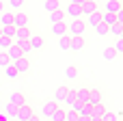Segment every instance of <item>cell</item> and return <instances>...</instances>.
<instances>
[{"label": "cell", "mask_w": 123, "mask_h": 121, "mask_svg": "<svg viewBox=\"0 0 123 121\" xmlns=\"http://www.w3.org/2000/svg\"><path fill=\"white\" fill-rule=\"evenodd\" d=\"M86 22H84V17H78V19H71L69 24H67V35L69 37H84V32H86Z\"/></svg>", "instance_id": "obj_1"}, {"label": "cell", "mask_w": 123, "mask_h": 121, "mask_svg": "<svg viewBox=\"0 0 123 121\" xmlns=\"http://www.w3.org/2000/svg\"><path fill=\"white\" fill-rule=\"evenodd\" d=\"M26 26H30V15L22 9V11H13V28L17 30V28H26Z\"/></svg>", "instance_id": "obj_2"}, {"label": "cell", "mask_w": 123, "mask_h": 121, "mask_svg": "<svg viewBox=\"0 0 123 121\" xmlns=\"http://www.w3.org/2000/svg\"><path fill=\"white\" fill-rule=\"evenodd\" d=\"M13 65H15V69H17V74L22 76V74H28L30 71V67H32V63H30V58L28 56H19L17 61H13Z\"/></svg>", "instance_id": "obj_3"}, {"label": "cell", "mask_w": 123, "mask_h": 121, "mask_svg": "<svg viewBox=\"0 0 123 121\" xmlns=\"http://www.w3.org/2000/svg\"><path fill=\"white\" fill-rule=\"evenodd\" d=\"M32 113H35V110H32V106H30V104L17 106V110H15V119H17V121H28V117H30Z\"/></svg>", "instance_id": "obj_4"}, {"label": "cell", "mask_w": 123, "mask_h": 121, "mask_svg": "<svg viewBox=\"0 0 123 121\" xmlns=\"http://www.w3.org/2000/svg\"><path fill=\"white\" fill-rule=\"evenodd\" d=\"M58 106H61V104H56L54 100H50V102H45V104L41 106V115H43L45 119H50V117L56 113V108H58Z\"/></svg>", "instance_id": "obj_5"}, {"label": "cell", "mask_w": 123, "mask_h": 121, "mask_svg": "<svg viewBox=\"0 0 123 121\" xmlns=\"http://www.w3.org/2000/svg\"><path fill=\"white\" fill-rule=\"evenodd\" d=\"M102 100H104V95H102V91L97 89V87H93V89H89V104L91 106H95V104H102Z\"/></svg>", "instance_id": "obj_6"}, {"label": "cell", "mask_w": 123, "mask_h": 121, "mask_svg": "<svg viewBox=\"0 0 123 121\" xmlns=\"http://www.w3.org/2000/svg\"><path fill=\"white\" fill-rule=\"evenodd\" d=\"M63 104H67L69 110H78V108H80V104H78V100H76V89H69V91H67V97H65Z\"/></svg>", "instance_id": "obj_7"}, {"label": "cell", "mask_w": 123, "mask_h": 121, "mask_svg": "<svg viewBox=\"0 0 123 121\" xmlns=\"http://www.w3.org/2000/svg\"><path fill=\"white\" fill-rule=\"evenodd\" d=\"M28 43H30V48H32V50H41L45 41H43V35H39V32H32V35L28 37Z\"/></svg>", "instance_id": "obj_8"}, {"label": "cell", "mask_w": 123, "mask_h": 121, "mask_svg": "<svg viewBox=\"0 0 123 121\" xmlns=\"http://www.w3.org/2000/svg\"><path fill=\"white\" fill-rule=\"evenodd\" d=\"M80 9H82V17H86V15L95 13V11L99 9V4H97V2H89V0H84V2L80 4Z\"/></svg>", "instance_id": "obj_9"}, {"label": "cell", "mask_w": 123, "mask_h": 121, "mask_svg": "<svg viewBox=\"0 0 123 121\" xmlns=\"http://www.w3.org/2000/svg\"><path fill=\"white\" fill-rule=\"evenodd\" d=\"M63 11H65V15H67V17H71V19L82 17V9H80L78 4H67V9H63Z\"/></svg>", "instance_id": "obj_10"}, {"label": "cell", "mask_w": 123, "mask_h": 121, "mask_svg": "<svg viewBox=\"0 0 123 121\" xmlns=\"http://www.w3.org/2000/svg\"><path fill=\"white\" fill-rule=\"evenodd\" d=\"M84 22H86V26H91V28H95L99 22H102V9H97L95 13H91V15H86L84 17Z\"/></svg>", "instance_id": "obj_11"}, {"label": "cell", "mask_w": 123, "mask_h": 121, "mask_svg": "<svg viewBox=\"0 0 123 121\" xmlns=\"http://www.w3.org/2000/svg\"><path fill=\"white\" fill-rule=\"evenodd\" d=\"M84 45H86V39H84V37H71V43H69V52H80Z\"/></svg>", "instance_id": "obj_12"}, {"label": "cell", "mask_w": 123, "mask_h": 121, "mask_svg": "<svg viewBox=\"0 0 123 121\" xmlns=\"http://www.w3.org/2000/svg\"><path fill=\"white\" fill-rule=\"evenodd\" d=\"M9 102L15 104V106H24V104H28V102H26V95H24L22 91H13V93L9 95Z\"/></svg>", "instance_id": "obj_13"}, {"label": "cell", "mask_w": 123, "mask_h": 121, "mask_svg": "<svg viewBox=\"0 0 123 121\" xmlns=\"http://www.w3.org/2000/svg\"><path fill=\"white\" fill-rule=\"evenodd\" d=\"M4 52H6V56H9V61H11V63H13V61H17L19 56H24V54H22V50H19L15 43H11V45H9Z\"/></svg>", "instance_id": "obj_14"}, {"label": "cell", "mask_w": 123, "mask_h": 121, "mask_svg": "<svg viewBox=\"0 0 123 121\" xmlns=\"http://www.w3.org/2000/svg\"><path fill=\"white\" fill-rule=\"evenodd\" d=\"M102 11H108V13H119V11H121V0H106Z\"/></svg>", "instance_id": "obj_15"}, {"label": "cell", "mask_w": 123, "mask_h": 121, "mask_svg": "<svg viewBox=\"0 0 123 121\" xmlns=\"http://www.w3.org/2000/svg\"><path fill=\"white\" fill-rule=\"evenodd\" d=\"M13 43L22 50V54H24V56H28V54L32 52V48H30V43H28V39H13Z\"/></svg>", "instance_id": "obj_16"}, {"label": "cell", "mask_w": 123, "mask_h": 121, "mask_svg": "<svg viewBox=\"0 0 123 121\" xmlns=\"http://www.w3.org/2000/svg\"><path fill=\"white\" fill-rule=\"evenodd\" d=\"M52 35H56V37H63V35H67V22L52 24Z\"/></svg>", "instance_id": "obj_17"}, {"label": "cell", "mask_w": 123, "mask_h": 121, "mask_svg": "<svg viewBox=\"0 0 123 121\" xmlns=\"http://www.w3.org/2000/svg\"><path fill=\"white\" fill-rule=\"evenodd\" d=\"M67 91H69V87H58V89L54 91V102H56V104H63L65 97H67Z\"/></svg>", "instance_id": "obj_18"}, {"label": "cell", "mask_w": 123, "mask_h": 121, "mask_svg": "<svg viewBox=\"0 0 123 121\" xmlns=\"http://www.w3.org/2000/svg\"><path fill=\"white\" fill-rule=\"evenodd\" d=\"M76 100H78V104H84L89 100V87H78L76 89Z\"/></svg>", "instance_id": "obj_19"}, {"label": "cell", "mask_w": 123, "mask_h": 121, "mask_svg": "<svg viewBox=\"0 0 123 121\" xmlns=\"http://www.w3.org/2000/svg\"><path fill=\"white\" fill-rule=\"evenodd\" d=\"M102 22L110 28L112 24H117V13H108V11H102Z\"/></svg>", "instance_id": "obj_20"}, {"label": "cell", "mask_w": 123, "mask_h": 121, "mask_svg": "<svg viewBox=\"0 0 123 121\" xmlns=\"http://www.w3.org/2000/svg\"><path fill=\"white\" fill-rule=\"evenodd\" d=\"M0 26H13V11H2L0 13Z\"/></svg>", "instance_id": "obj_21"}, {"label": "cell", "mask_w": 123, "mask_h": 121, "mask_svg": "<svg viewBox=\"0 0 123 121\" xmlns=\"http://www.w3.org/2000/svg\"><path fill=\"white\" fill-rule=\"evenodd\" d=\"M76 113H78V117H91V113H93V106H91L89 102H84V104H80V108H78Z\"/></svg>", "instance_id": "obj_22"}, {"label": "cell", "mask_w": 123, "mask_h": 121, "mask_svg": "<svg viewBox=\"0 0 123 121\" xmlns=\"http://www.w3.org/2000/svg\"><path fill=\"white\" fill-rule=\"evenodd\" d=\"M43 9H45L48 13L58 11V9H61V0H45V2H43Z\"/></svg>", "instance_id": "obj_23"}, {"label": "cell", "mask_w": 123, "mask_h": 121, "mask_svg": "<svg viewBox=\"0 0 123 121\" xmlns=\"http://www.w3.org/2000/svg\"><path fill=\"white\" fill-rule=\"evenodd\" d=\"M2 69H4V76H6V78H9V80H15V78H17V76H19V74H17V69H15V65H13V63H9V65H6V67H2Z\"/></svg>", "instance_id": "obj_24"}, {"label": "cell", "mask_w": 123, "mask_h": 121, "mask_svg": "<svg viewBox=\"0 0 123 121\" xmlns=\"http://www.w3.org/2000/svg\"><path fill=\"white\" fill-rule=\"evenodd\" d=\"M50 22H52V24H58V22H65V11H63V9H58V11L50 13Z\"/></svg>", "instance_id": "obj_25"}, {"label": "cell", "mask_w": 123, "mask_h": 121, "mask_svg": "<svg viewBox=\"0 0 123 121\" xmlns=\"http://www.w3.org/2000/svg\"><path fill=\"white\" fill-rule=\"evenodd\" d=\"M30 35H32L30 26H26V28H17V30H15V37H13V39H28Z\"/></svg>", "instance_id": "obj_26"}, {"label": "cell", "mask_w": 123, "mask_h": 121, "mask_svg": "<svg viewBox=\"0 0 123 121\" xmlns=\"http://www.w3.org/2000/svg\"><path fill=\"white\" fill-rule=\"evenodd\" d=\"M106 113H108V110H106V106H104V104H95V106H93V113H91V117H97V119H102Z\"/></svg>", "instance_id": "obj_27"}, {"label": "cell", "mask_w": 123, "mask_h": 121, "mask_svg": "<svg viewBox=\"0 0 123 121\" xmlns=\"http://www.w3.org/2000/svg\"><path fill=\"white\" fill-rule=\"evenodd\" d=\"M119 54H117V50L112 48V45H108L106 50H104V61H115Z\"/></svg>", "instance_id": "obj_28"}, {"label": "cell", "mask_w": 123, "mask_h": 121, "mask_svg": "<svg viewBox=\"0 0 123 121\" xmlns=\"http://www.w3.org/2000/svg\"><path fill=\"white\" fill-rule=\"evenodd\" d=\"M65 78H67V80H76V78H78V67H76V65H69V67L65 69Z\"/></svg>", "instance_id": "obj_29"}, {"label": "cell", "mask_w": 123, "mask_h": 121, "mask_svg": "<svg viewBox=\"0 0 123 121\" xmlns=\"http://www.w3.org/2000/svg\"><path fill=\"white\" fill-rule=\"evenodd\" d=\"M0 35L13 39V37H15V28H13V26H0Z\"/></svg>", "instance_id": "obj_30"}, {"label": "cell", "mask_w": 123, "mask_h": 121, "mask_svg": "<svg viewBox=\"0 0 123 121\" xmlns=\"http://www.w3.org/2000/svg\"><path fill=\"white\" fill-rule=\"evenodd\" d=\"M69 43H71V37H69V35L58 37V45H61V50H67V52H69Z\"/></svg>", "instance_id": "obj_31"}, {"label": "cell", "mask_w": 123, "mask_h": 121, "mask_svg": "<svg viewBox=\"0 0 123 121\" xmlns=\"http://www.w3.org/2000/svg\"><path fill=\"white\" fill-rule=\"evenodd\" d=\"M4 2H9V6H11L13 11H22L24 4H26V0H4Z\"/></svg>", "instance_id": "obj_32"}, {"label": "cell", "mask_w": 123, "mask_h": 121, "mask_svg": "<svg viewBox=\"0 0 123 121\" xmlns=\"http://www.w3.org/2000/svg\"><path fill=\"white\" fill-rule=\"evenodd\" d=\"M2 110H4V115H9V117H15V110H17V106H15V104H11V102H6V104L2 106Z\"/></svg>", "instance_id": "obj_33"}, {"label": "cell", "mask_w": 123, "mask_h": 121, "mask_svg": "<svg viewBox=\"0 0 123 121\" xmlns=\"http://www.w3.org/2000/svg\"><path fill=\"white\" fill-rule=\"evenodd\" d=\"M95 32H97L99 37H108V26H106L104 22H99V24L95 26Z\"/></svg>", "instance_id": "obj_34"}, {"label": "cell", "mask_w": 123, "mask_h": 121, "mask_svg": "<svg viewBox=\"0 0 123 121\" xmlns=\"http://www.w3.org/2000/svg\"><path fill=\"white\" fill-rule=\"evenodd\" d=\"M50 119H52V121H65V110H63V108L58 106V108H56V113H54V115H52Z\"/></svg>", "instance_id": "obj_35"}, {"label": "cell", "mask_w": 123, "mask_h": 121, "mask_svg": "<svg viewBox=\"0 0 123 121\" xmlns=\"http://www.w3.org/2000/svg\"><path fill=\"white\" fill-rule=\"evenodd\" d=\"M121 28H123V26L117 22V24H112V26L108 28V35H115V37H119V35H121Z\"/></svg>", "instance_id": "obj_36"}, {"label": "cell", "mask_w": 123, "mask_h": 121, "mask_svg": "<svg viewBox=\"0 0 123 121\" xmlns=\"http://www.w3.org/2000/svg\"><path fill=\"white\" fill-rule=\"evenodd\" d=\"M11 43H13V39H9V37H2V35H0V50H2V52H4Z\"/></svg>", "instance_id": "obj_37"}, {"label": "cell", "mask_w": 123, "mask_h": 121, "mask_svg": "<svg viewBox=\"0 0 123 121\" xmlns=\"http://www.w3.org/2000/svg\"><path fill=\"white\" fill-rule=\"evenodd\" d=\"M65 121H78V113L76 110H65Z\"/></svg>", "instance_id": "obj_38"}, {"label": "cell", "mask_w": 123, "mask_h": 121, "mask_svg": "<svg viewBox=\"0 0 123 121\" xmlns=\"http://www.w3.org/2000/svg\"><path fill=\"white\" fill-rule=\"evenodd\" d=\"M102 121H119V113H106Z\"/></svg>", "instance_id": "obj_39"}, {"label": "cell", "mask_w": 123, "mask_h": 121, "mask_svg": "<svg viewBox=\"0 0 123 121\" xmlns=\"http://www.w3.org/2000/svg\"><path fill=\"white\" fill-rule=\"evenodd\" d=\"M112 48L117 50V54H123V39H117V41L112 43Z\"/></svg>", "instance_id": "obj_40"}, {"label": "cell", "mask_w": 123, "mask_h": 121, "mask_svg": "<svg viewBox=\"0 0 123 121\" xmlns=\"http://www.w3.org/2000/svg\"><path fill=\"white\" fill-rule=\"evenodd\" d=\"M11 61H9V56H6V52H0V67H6Z\"/></svg>", "instance_id": "obj_41"}, {"label": "cell", "mask_w": 123, "mask_h": 121, "mask_svg": "<svg viewBox=\"0 0 123 121\" xmlns=\"http://www.w3.org/2000/svg\"><path fill=\"white\" fill-rule=\"evenodd\" d=\"M117 22H119V24H121V26H123V9H121V11H119V13H117Z\"/></svg>", "instance_id": "obj_42"}, {"label": "cell", "mask_w": 123, "mask_h": 121, "mask_svg": "<svg viewBox=\"0 0 123 121\" xmlns=\"http://www.w3.org/2000/svg\"><path fill=\"white\" fill-rule=\"evenodd\" d=\"M28 121H41V117H39V115H35V113H32V115H30V117H28Z\"/></svg>", "instance_id": "obj_43"}, {"label": "cell", "mask_w": 123, "mask_h": 121, "mask_svg": "<svg viewBox=\"0 0 123 121\" xmlns=\"http://www.w3.org/2000/svg\"><path fill=\"white\" fill-rule=\"evenodd\" d=\"M2 11H6V2H4V0H0V13H2Z\"/></svg>", "instance_id": "obj_44"}, {"label": "cell", "mask_w": 123, "mask_h": 121, "mask_svg": "<svg viewBox=\"0 0 123 121\" xmlns=\"http://www.w3.org/2000/svg\"><path fill=\"white\" fill-rule=\"evenodd\" d=\"M82 2H84V0H69V4H78V6H80Z\"/></svg>", "instance_id": "obj_45"}, {"label": "cell", "mask_w": 123, "mask_h": 121, "mask_svg": "<svg viewBox=\"0 0 123 121\" xmlns=\"http://www.w3.org/2000/svg\"><path fill=\"white\" fill-rule=\"evenodd\" d=\"M78 121H91V117H78Z\"/></svg>", "instance_id": "obj_46"}, {"label": "cell", "mask_w": 123, "mask_h": 121, "mask_svg": "<svg viewBox=\"0 0 123 121\" xmlns=\"http://www.w3.org/2000/svg\"><path fill=\"white\" fill-rule=\"evenodd\" d=\"M91 121H102V119H97V117H91Z\"/></svg>", "instance_id": "obj_47"}, {"label": "cell", "mask_w": 123, "mask_h": 121, "mask_svg": "<svg viewBox=\"0 0 123 121\" xmlns=\"http://www.w3.org/2000/svg\"><path fill=\"white\" fill-rule=\"evenodd\" d=\"M117 39H123V28H121V35H119V37H117Z\"/></svg>", "instance_id": "obj_48"}, {"label": "cell", "mask_w": 123, "mask_h": 121, "mask_svg": "<svg viewBox=\"0 0 123 121\" xmlns=\"http://www.w3.org/2000/svg\"><path fill=\"white\" fill-rule=\"evenodd\" d=\"M89 2H97V0H89Z\"/></svg>", "instance_id": "obj_49"}, {"label": "cell", "mask_w": 123, "mask_h": 121, "mask_svg": "<svg viewBox=\"0 0 123 121\" xmlns=\"http://www.w3.org/2000/svg\"><path fill=\"white\" fill-rule=\"evenodd\" d=\"M121 9H123V0H121Z\"/></svg>", "instance_id": "obj_50"}]
</instances>
